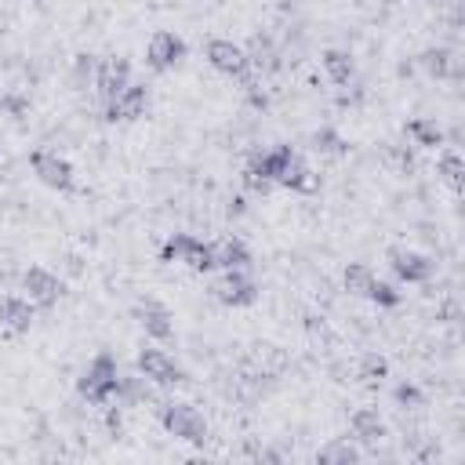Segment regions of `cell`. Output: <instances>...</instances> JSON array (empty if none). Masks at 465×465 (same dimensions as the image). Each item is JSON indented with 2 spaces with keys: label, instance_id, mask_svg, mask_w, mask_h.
<instances>
[{
  "label": "cell",
  "instance_id": "obj_1",
  "mask_svg": "<svg viewBox=\"0 0 465 465\" xmlns=\"http://www.w3.org/2000/svg\"><path fill=\"white\" fill-rule=\"evenodd\" d=\"M117 382H121V367H117V356L113 353H99L91 360L80 379H76V393L87 400V404H110L117 397Z\"/></svg>",
  "mask_w": 465,
  "mask_h": 465
},
{
  "label": "cell",
  "instance_id": "obj_2",
  "mask_svg": "<svg viewBox=\"0 0 465 465\" xmlns=\"http://www.w3.org/2000/svg\"><path fill=\"white\" fill-rule=\"evenodd\" d=\"M160 422H164V429H167L174 440L197 443V447L208 440V422H204V415H201L197 407H190V404H164V407H160Z\"/></svg>",
  "mask_w": 465,
  "mask_h": 465
},
{
  "label": "cell",
  "instance_id": "obj_3",
  "mask_svg": "<svg viewBox=\"0 0 465 465\" xmlns=\"http://www.w3.org/2000/svg\"><path fill=\"white\" fill-rule=\"evenodd\" d=\"M30 164H33V174H37L44 185H51V190H58V193H69L73 185H76L73 164H69L66 156L51 153V149H33Z\"/></svg>",
  "mask_w": 465,
  "mask_h": 465
},
{
  "label": "cell",
  "instance_id": "obj_4",
  "mask_svg": "<svg viewBox=\"0 0 465 465\" xmlns=\"http://www.w3.org/2000/svg\"><path fill=\"white\" fill-rule=\"evenodd\" d=\"M135 363H139V375L146 382H156V386H178V382H185V371L164 349H142Z\"/></svg>",
  "mask_w": 465,
  "mask_h": 465
},
{
  "label": "cell",
  "instance_id": "obj_5",
  "mask_svg": "<svg viewBox=\"0 0 465 465\" xmlns=\"http://www.w3.org/2000/svg\"><path fill=\"white\" fill-rule=\"evenodd\" d=\"M389 265H393V273L400 276L404 284H425L429 276L436 273V262L429 255H418V251H407V247H393Z\"/></svg>",
  "mask_w": 465,
  "mask_h": 465
},
{
  "label": "cell",
  "instance_id": "obj_6",
  "mask_svg": "<svg viewBox=\"0 0 465 465\" xmlns=\"http://www.w3.org/2000/svg\"><path fill=\"white\" fill-rule=\"evenodd\" d=\"M215 295L226 306H251L258 299V284L247 276V269H222V281L215 284Z\"/></svg>",
  "mask_w": 465,
  "mask_h": 465
},
{
  "label": "cell",
  "instance_id": "obj_7",
  "mask_svg": "<svg viewBox=\"0 0 465 465\" xmlns=\"http://www.w3.org/2000/svg\"><path fill=\"white\" fill-rule=\"evenodd\" d=\"M22 291H26V299H30L33 306H55L58 295H62V281H58L51 269L33 265V269L22 273Z\"/></svg>",
  "mask_w": 465,
  "mask_h": 465
},
{
  "label": "cell",
  "instance_id": "obj_8",
  "mask_svg": "<svg viewBox=\"0 0 465 465\" xmlns=\"http://www.w3.org/2000/svg\"><path fill=\"white\" fill-rule=\"evenodd\" d=\"M131 84V62L113 55V58H103L99 62V76H95V87H99V95L103 103H113L121 91Z\"/></svg>",
  "mask_w": 465,
  "mask_h": 465
},
{
  "label": "cell",
  "instance_id": "obj_9",
  "mask_svg": "<svg viewBox=\"0 0 465 465\" xmlns=\"http://www.w3.org/2000/svg\"><path fill=\"white\" fill-rule=\"evenodd\" d=\"M146 106H149V87L131 80L113 103H106V117L110 121H139L146 113Z\"/></svg>",
  "mask_w": 465,
  "mask_h": 465
},
{
  "label": "cell",
  "instance_id": "obj_10",
  "mask_svg": "<svg viewBox=\"0 0 465 465\" xmlns=\"http://www.w3.org/2000/svg\"><path fill=\"white\" fill-rule=\"evenodd\" d=\"M185 58V44H182V37H174V33H153V40L146 44V62H149V69H156V73H164V69H171V66H178Z\"/></svg>",
  "mask_w": 465,
  "mask_h": 465
},
{
  "label": "cell",
  "instance_id": "obj_11",
  "mask_svg": "<svg viewBox=\"0 0 465 465\" xmlns=\"http://www.w3.org/2000/svg\"><path fill=\"white\" fill-rule=\"evenodd\" d=\"M208 62H211L219 73H226V76H244V73L251 69L247 51H244L240 44H233V40H222V37L208 44Z\"/></svg>",
  "mask_w": 465,
  "mask_h": 465
},
{
  "label": "cell",
  "instance_id": "obj_12",
  "mask_svg": "<svg viewBox=\"0 0 465 465\" xmlns=\"http://www.w3.org/2000/svg\"><path fill=\"white\" fill-rule=\"evenodd\" d=\"M291 160H295V149H291V146H273V149H265V153H255V156L247 160V171H255V174L265 178V182H276Z\"/></svg>",
  "mask_w": 465,
  "mask_h": 465
},
{
  "label": "cell",
  "instance_id": "obj_13",
  "mask_svg": "<svg viewBox=\"0 0 465 465\" xmlns=\"http://www.w3.org/2000/svg\"><path fill=\"white\" fill-rule=\"evenodd\" d=\"M135 320H139L142 331H146L149 338H156V342H167V338L174 335V320H171V313H167L160 302H139V306H135Z\"/></svg>",
  "mask_w": 465,
  "mask_h": 465
},
{
  "label": "cell",
  "instance_id": "obj_14",
  "mask_svg": "<svg viewBox=\"0 0 465 465\" xmlns=\"http://www.w3.org/2000/svg\"><path fill=\"white\" fill-rule=\"evenodd\" d=\"M349 429H353V440H360V443H382V440L389 436L386 418H382L375 407H360V411H353Z\"/></svg>",
  "mask_w": 465,
  "mask_h": 465
},
{
  "label": "cell",
  "instance_id": "obj_15",
  "mask_svg": "<svg viewBox=\"0 0 465 465\" xmlns=\"http://www.w3.org/2000/svg\"><path fill=\"white\" fill-rule=\"evenodd\" d=\"M211 255H215V269H247L251 265V251L237 237H226V240L211 244Z\"/></svg>",
  "mask_w": 465,
  "mask_h": 465
},
{
  "label": "cell",
  "instance_id": "obj_16",
  "mask_svg": "<svg viewBox=\"0 0 465 465\" xmlns=\"http://www.w3.org/2000/svg\"><path fill=\"white\" fill-rule=\"evenodd\" d=\"M0 324H4L8 331H30V324H33V302L30 299H19V295L0 299Z\"/></svg>",
  "mask_w": 465,
  "mask_h": 465
},
{
  "label": "cell",
  "instance_id": "obj_17",
  "mask_svg": "<svg viewBox=\"0 0 465 465\" xmlns=\"http://www.w3.org/2000/svg\"><path fill=\"white\" fill-rule=\"evenodd\" d=\"M276 185H284V190H295V193H309V190H317V178H313L309 164L295 153V160L284 167V174L276 178Z\"/></svg>",
  "mask_w": 465,
  "mask_h": 465
},
{
  "label": "cell",
  "instance_id": "obj_18",
  "mask_svg": "<svg viewBox=\"0 0 465 465\" xmlns=\"http://www.w3.org/2000/svg\"><path fill=\"white\" fill-rule=\"evenodd\" d=\"M407 139L415 142V146H425V149H440L443 142H447V135H443V128L436 124V121H429V117H418V121H407Z\"/></svg>",
  "mask_w": 465,
  "mask_h": 465
},
{
  "label": "cell",
  "instance_id": "obj_19",
  "mask_svg": "<svg viewBox=\"0 0 465 465\" xmlns=\"http://www.w3.org/2000/svg\"><path fill=\"white\" fill-rule=\"evenodd\" d=\"M324 73H327L335 84H349V80L356 76V62H353L349 51L331 48V51H324Z\"/></svg>",
  "mask_w": 465,
  "mask_h": 465
},
{
  "label": "cell",
  "instance_id": "obj_20",
  "mask_svg": "<svg viewBox=\"0 0 465 465\" xmlns=\"http://www.w3.org/2000/svg\"><path fill=\"white\" fill-rule=\"evenodd\" d=\"M317 458L324 465H353V461H360V447L349 443V440H331V443H324L317 451Z\"/></svg>",
  "mask_w": 465,
  "mask_h": 465
},
{
  "label": "cell",
  "instance_id": "obj_21",
  "mask_svg": "<svg viewBox=\"0 0 465 465\" xmlns=\"http://www.w3.org/2000/svg\"><path fill=\"white\" fill-rule=\"evenodd\" d=\"M418 66H422L429 76L443 80V76H451V73H454V55H451L447 48H429V51H422Z\"/></svg>",
  "mask_w": 465,
  "mask_h": 465
},
{
  "label": "cell",
  "instance_id": "obj_22",
  "mask_svg": "<svg viewBox=\"0 0 465 465\" xmlns=\"http://www.w3.org/2000/svg\"><path fill=\"white\" fill-rule=\"evenodd\" d=\"M342 284H345L349 295H363V299H367L371 284H375V273H371L363 262H353V265L345 269V276H342Z\"/></svg>",
  "mask_w": 465,
  "mask_h": 465
},
{
  "label": "cell",
  "instance_id": "obj_23",
  "mask_svg": "<svg viewBox=\"0 0 465 465\" xmlns=\"http://www.w3.org/2000/svg\"><path fill=\"white\" fill-rule=\"evenodd\" d=\"M247 62L255 66V69H273L276 66V48H273V40L269 37H251V44H247Z\"/></svg>",
  "mask_w": 465,
  "mask_h": 465
},
{
  "label": "cell",
  "instance_id": "obj_24",
  "mask_svg": "<svg viewBox=\"0 0 465 465\" xmlns=\"http://www.w3.org/2000/svg\"><path fill=\"white\" fill-rule=\"evenodd\" d=\"M360 382L363 386H379L386 375H389V363H386V356H379V353H367L363 360H360Z\"/></svg>",
  "mask_w": 465,
  "mask_h": 465
},
{
  "label": "cell",
  "instance_id": "obj_25",
  "mask_svg": "<svg viewBox=\"0 0 465 465\" xmlns=\"http://www.w3.org/2000/svg\"><path fill=\"white\" fill-rule=\"evenodd\" d=\"M182 265H190L193 273H211V269H215L211 244H204V240L193 237V244H190V251H185V262H182Z\"/></svg>",
  "mask_w": 465,
  "mask_h": 465
},
{
  "label": "cell",
  "instance_id": "obj_26",
  "mask_svg": "<svg viewBox=\"0 0 465 465\" xmlns=\"http://www.w3.org/2000/svg\"><path fill=\"white\" fill-rule=\"evenodd\" d=\"M117 400L124 404V407H135V404H146L149 400V389H146V379H121L117 382Z\"/></svg>",
  "mask_w": 465,
  "mask_h": 465
},
{
  "label": "cell",
  "instance_id": "obj_27",
  "mask_svg": "<svg viewBox=\"0 0 465 465\" xmlns=\"http://www.w3.org/2000/svg\"><path fill=\"white\" fill-rule=\"evenodd\" d=\"M436 174H440L447 185H454V190H458L461 178H465V164H461V156H458L454 149H447V153L436 160Z\"/></svg>",
  "mask_w": 465,
  "mask_h": 465
},
{
  "label": "cell",
  "instance_id": "obj_28",
  "mask_svg": "<svg viewBox=\"0 0 465 465\" xmlns=\"http://www.w3.org/2000/svg\"><path fill=\"white\" fill-rule=\"evenodd\" d=\"M190 244H193V233H171L167 240H164V247H160V262H185V251H190Z\"/></svg>",
  "mask_w": 465,
  "mask_h": 465
},
{
  "label": "cell",
  "instance_id": "obj_29",
  "mask_svg": "<svg viewBox=\"0 0 465 465\" xmlns=\"http://www.w3.org/2000/svg\"><path fill=\"white\" fill-rule=\"evenodd\" d=\"M313 149L324 153V156H338V153H345V139H342L335 128H320V131L313 135Z\"/></svg>",
  "mask_w": 465,
  "mask_h": 465
},
{
  "label": "cell",
  "instance_id": "obj_30",
  "mask_svg": "<svg viewBox=\"0 0 465 465\" xmlns=\"http://www.w3.org/2000/svg\"><path fill=\"white\" fill-rule=\"evenodd\" d=\"M99 76V58L95 55H76L73 58V84L84 87V84H95Z\"/></svg>",
  "mask_w": 465,
  "mask_h": 465
},
{
  "label": "cell",
  "instance_id": "obj_31",
  "mask_svg": "<svg viewBox=\"0 0 465 465\" xmlns=\"http://www.w3.org/2000/svg\"><path fill=\"white\" fill-rule=\"evenodd\" d=\"M367 299H371V302H375V306H382V309H393V306H400V291H397L393 284H382V281H379V276H375V284H371Z\"/></svg>",
  "mask_w": 465,
  "mask_h": 465
},
{
  "label": "cell",
  "instance_id": "obj_32",
  "mask_svg": "<svg viewBox=\"0 0 465 465\" xmlns=\"http://www.w3.org/2000/svg\"><path fill=\"white\" fill-rule=\"evenodd\" d=\"M393 397H397V404H400V407H407V411H418V407L425 404V397H422V389H418V386H411V382H404V386H397V393H393Z\"/></svg>",
  "mask_w": 465,
  "mask_h": 465
}]
</instances>
